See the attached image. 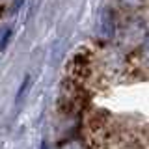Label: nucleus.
<instances>
[{"label":"nucleus","instance_id":"nucleus-1","mask_svg":"<svg viewBox=\"0 0 149 149\" xmlns=\"http://www.w3.org/2000/svg\"><path fill=\"white\" fill-rule=\"evenodd\" d=\"M97 32H99V37L101 39H110L112 36H114L116 32V24H114V19H112V15L108 11L102 13L101 19H99V26H97Z\"/></svg>","mask_w":149,"mask_h":149},{"label":"nucleus","instance_id":"nucleus-2","mask_svg":"<svg viewBox=\"0 0 149 149\" xmlns=\"http://www.w3.org/2000/svg\"><path fill=\"white\" fill-rule=\"evenodd\" d=\"M30 86H32V77H30V74H26V77H24V80H22V84L19 86L17 95H15V104H17V106L21 104L22 101H24V97H26L28 90H30Z\"/></svg>","mask_w":149,"mask_h":149},{"label":"nucleus","instance_id":"nucleus-3","mask_svg":"<svg viewBox=\"0 0 149 149\" xmlns=\"http://www.w3.org/2000/svg\"><path fill=\"white\" fill-rule=\"evenodd\" d=\"M9 39H11V28H6V30L2 32V37H0V50H4L8 47Z\"/></svg>","mask_w":149,"mask_h":149},{"label":"nucleus","instance_id":"nucleus-4","mask_svg":"<svg viewBox=\"0 0 149 149\" xmlns=\"http://www.w3.org/2000/svg\"><path fill=\"white\" fill-rule=\"evenodd\" d=\"M143 56H146V60H149V37H147L146 45H143Z\"/></svg>","mask_w":149,"mask_h":149},{"label":"nucleus","instance_id":"nucleus-5","mask_svg":"<svg viewBox=\"0 0 149 149\" xmlns=\"http://www.w3.org/2000/svg\"><path fill=\"white\" fill-rule=\"evenodd\" d=\"M140 0H123V4H127V6H134V4H138Z\"/></svg>","mask_w":149,"mask_h":149}]
</instances>
